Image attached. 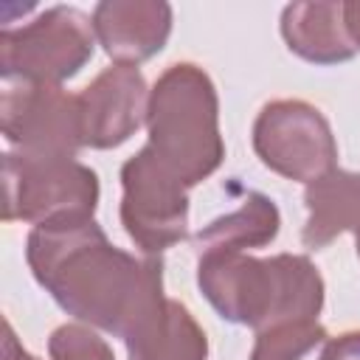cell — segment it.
I'll use <instances>...</instances> for the list:
<instances>
[{
  "label": "cell",
  "instance_id": "13",
  "mask_svg": "<svg viewBox=\"0 0 360 360\" xmlns=\"http://www.w3.org/2000/svg\"><path fill=\"white\" fill-rule=\"evenodd\" d=\"M307 222L301 242L309 250L326 248L343 231L360 228V172L332 169L304 188Z\"/></svg>",
  "mask_w": 360,
  "mask_h": 360
},
{
  "label": "cell",
  "instance_id": "15",
  "mask_svg": "<svg viewBox=\"0 0 360 360\" xmlns=\"http://www.w3.org/2000/svg\"><path fill=\"white\" fill-rule=\"evenodd\" d=\"M326 329L318 321H287L256 332L250 360H304L326 343Z\"/></svg>",
  "mask_w": 360,
  "mask_h": 360
},
{
  "label": "cell",
  "instance_id": "20",
  "mask_svg": "<svg viewBox=\"0 0 360 360\" xmlns=\"http://www.w3.org/2000/svg\"><path fill=\"white\" fill-rule=\"evenodd\" d=\"M354 242H357V256H360V228L354 231Z\"/></svg>",
  "mask_w": 360,
  "mask_h": 360
},
{
  "label": "cell",
  "instance_id": "10",
  "mask_svg": "<svg viewBox=\"0 0 360 360\" xmlns=\"http://www.w3.org/2000/svg\"><path fill=\"white\" fill-rule=\"evenodd\" d=\"M93 31L115 65L138 68L163 51L172 34V6L160 0H104L93 8Z\"/></svg>",
  "mask_w": 360,
  "mask_h": 360
},
{
  "label": "cell",
  "instance_id": "6",
  "mask_svg": "<svg viewBox=\"0 0 360 360\" xmlns=\"http://www.w3.org/2000/svg\"><path fill=\"white\" fill-rule=\"evenodd\" d=\"M121 225L146 256H158L188 236V188L149 146L121 166Z\"/></svg>",
  "mask_w": 360,
  "mask_h": 360
},
{
  "label": "cell",
  "instance_id": "4",
  "mask_svg": "<svg viewBox=\"0 0 360 360\" xmlns=\"http://www.w3.org/2000/svg\"><path fill=\"white\" fill-rule=\"evenodd\" d=\"M6 222H51L62 217H93L98 205V177L90 166L68 155H3Z\"/></svg>",
  "mask_w": 360,
  "mask_h": 360
},
{
  "label": "cell",
  "instance_id": "17",
  "mask_svg": "<svg viewBox=\"0 0 360 360\" xmlns=\"http://www.w3.org/2000/svg\"><path fill=\"white\" fill-rule=\"evenodd\" d=\"M318 360H360V329H349L338 338H326Z\"/></svg>",
  "mask_w": 360,
  "mask_h": 360
},
{
  "label": "cell",
  "instance_id": "5",
  "mask_svg": "<svg viewBox=\"0 0 360 360\" xmlns=\"http://www.w3.org/2000/svg\"><path fill=\"white\" fill-rule=\"evenodd\" d=\"M93 17L73 6H53L20 28L0 34V73L14 82L62 84L93 56Z\"/></svg>",
  "mask_w": 360,
  "mask_h": 360
},
{
  "label": "cell",
  "instance_id": "18",
  "mask_svg": "<svg viewBox=\"0 0 360 360\" xmlns=\"http://www.w3.org/2000/svg\"><path fill=\"white\" fill-rule=\"evenodd\" d=\"M343 22H346V34H349L352 45L360 51V0L343 3Z\"/></svg>",
  "mask_w": 360,
  "mask_h": 360
},
{
  "label": "cell",
  "instance_id": "19",
  "mask_svg": "<svg viewBox=\"0 0 360 360\" xmlns=\"http://www.w3.org/2000/svg\"><path fill=\"white\" fill-rule=\"evenodd\" d=\"M3 360H39V357H34L31 352H25L20 343H17V338H14V329H11V323L6 321V340H3Z\"/></svg>",
  "mask_w": 360,
  "mask_h": 360
},
{
  "label": "cell",
  "instance_id": "12",
  "mask_svg": "<svg viewBox=\"0 0 360 360\" xmlns=\"http://www.w3.org/2000/svg\"><path fill=\"white\" fill-rule=\"evenodd\" d=\"M281 37L312 65H338L357 53L346 34L343 3H290L281 11Z\"/></svg>",
  "mask_w": 360,
  "mask_h": 360
},
{
  "label": "cell",
  "instance_id": "1",
  "mask_svg": "<svg viewBox=\"0 0 360 360\" xmlns=\"http://www.w3.org/2000/svg\"><path fill=\"white\" fill-rule=\"evenodd\" d=\"M25 259L37 284L68 315L118 338L163 295V262L115 248L93 217L34 225Z\"/></svg>",
  "mask_w": 360,
  "mask_h": 360
},
{
  "label": "cell",
  "instance_id": "16",
  "mask_svg": "<svg viewBox=\"0 0 360 360\" xmlns=\"http://www.w3.org/2000/svg\"><path fill=\"white\" fill-rule=\"evenodd\" d=\"M51 360H115L110 343L84 323H62L48 338Z\"/></svg>",
  "mask_w": 360,
  "mask_h": 360
},
{
  "label": "cell",
  "instance_id": "7",
  "mask_svg": "<svg viewBox=\"0 0 360 360\" xmlns=\"http://www.w3.org/2000/svg\"><path fill=\"white\" fill-rule=\"evenodd\" d=\"M253 149L270 172L298 183H312L338 163L326 115L301 98H278L262 107L253 124Z\"/></svg>",
  "mask_w": 360,
  "mask_h": 360
},
{
  "label": "cell",
  "instance_id": "2",
  "mask_svg": "<svg viewBox=\"0 0 360 360\" xmlns=\"http://www.w3.org/2000/svg\"><path fill=\"white\" fill-rule=\"evenodd\" d=\"M197 284L219 318L256 332L287 321H315L323 307V278L298 253L270 259L197 253Z\"/></svg>",
  "mask_w": 360,
  "mask_h": 360
},
{
  "label": "cell",
  "instance_id": "8",
  "mask_svg": "<svg viewBox=\"0 0 360 360\" xmlns=\"http://www.w3.org/2000/svg\"><path fill=\"white\" fill-rule=\"evenodd\" d=\"M0 127L20 152L76 158L82 149L79 98L62 84H8L0 98Z\"/></svg>",
  "mask_w": 360,
  "mask_h": 360
},
{
  "label": "cell",
  "instance_id": "9",
  "mask_svg": "<svg viewBox=\"0 0 360 360\" xmlns=\"http://www.w3.org/2000/svg\"><path fill=\"white\" fill-rule=\"evenodd\" d=\"M82 146L115 149L146 124L149 90L138 68L112 65L101 70L79 96Z\"/></svg>",
  "mask_w": 360,
  "mask_h": 360
},
{
  "label": "cell",
  "instance_id": "14",
  "mask_svg": "<svg viewBox=\"0 0 360 360\" xmlns=\"http://www.w3.org/2000/svg\"><path fill=\"white\" fill-rule=\"evenodd\" d=\"M281 214L267 194L250 191L242 205L217 217L194 236L197 253H245L248 248L270 245L278 236Z\"/></svg>",
  "mask_w": 360,
  "mask_h": 360
},
{
  "label": "cell",
  "instance_id": "3",
  "mask_svg": "<svg viewBox=\"0 0 360 360\" xmlns=\"http://www.w3.org/2000/svg\"><path fill=\"white\" fill-rule=\"evenodd\" d=\"M146 129L149 152L186 188L211 177L225 158L219 98L211 76L194 62L169 65L149 90Z\"/></svg>",
  "mask_w": 360,
  "mask_h": 360
},
{
  "label": "cell",
  "instance_id": "11",
  "mask_svg": "<svg viewBox=\"0 0 360 360\" xmlns=\"http://www.w3.org/2000/svg\"><path fill=\"white\" fill-rule=\"evenodd\" d=\"M129 360H205L208 338L186 304L160 295L124 335Z\"/></svg>",
  "mask_w": 360,
  "mask_h": 360
}]
</instances>
